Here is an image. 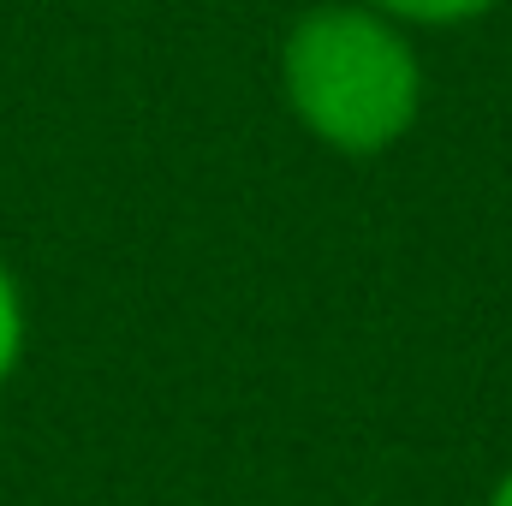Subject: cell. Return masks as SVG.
Segmentation results:
<instances>
[{
    "label": "cell",
    "instance_id": "cell-1",
    "mask_svg": "<svg viewBox=\"0 0 512 506\" xmlns=\"http://www.w3.org/2000/svg\"><path fill=\"white\" fill-rule=\"evenodd\" d=\"M286 102L340 155H382L423 108V66L405 36L364 6H322L292 24L280 54Z\"/></svg>",
    "mask_w": 512,
    "mask_h": 506
},
{
    "label": "cell",
    "instance_id": "cell-2",
    "mask_svg": "<svg viewBox=\"0 0 512 506\" xmlns=\"http://www.w3.org/2000/svg\"><path fill=\"white\" fill-rule=\"evenodd\" d=\"M18 352H24V304H18V286L0 262V381L18 364Z\"/></svg>",
    "mask_w": 512,
    "mask_h": 506
},
{
    "label": "cell",
    "instance_id": "cell-3",
    "mask_svg": "<svg viewBox=\"0 0 512 506\" xmlns=\"http://www.w3.org/2000/svg\"><path fill=\"white\" fill-rule=\"evenodd\" d=\"M376 6L399 12V18H417V24H459V18L489 12L495 0H376Z\"/></svg>",
    "mask_w": 512,
    "mask_h": 506
},
{
    "label": "cell",
    "instance_id": "cell-4",
    "mask_svg": "<svg viewBox=\"0 0 512 506\" xmlns=\"http://www.w3.org/2000/svg\"><path fill=\"white\" fill-rule=\"evenodd\" d=\"M489 506H512V471L495 483V495H489Z\"/></svg>",
    "mask_w": 512,
    "mask_h": 506
}]
</instances>
